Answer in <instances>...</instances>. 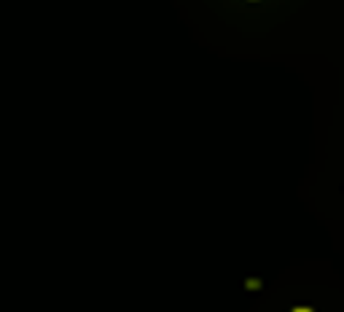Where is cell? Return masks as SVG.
Returning a JSON list of instances; mask_svg holds the SVG:
<instances>
[{
    "instance_id": "obj_1",
    "label": "cell",
    "mask_w": 344,
    "mask_h": 312,
    "mask_svg": "<svg viewBox=\"0 0 344 312\" xmlns=\"http://www.w3.org/2000/svg\"><path fill=\"white\" fill-rule=\"evenodd\" d=\"M296 312H309V310H296Z\"/></svg>"
}]
</instances>
